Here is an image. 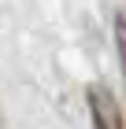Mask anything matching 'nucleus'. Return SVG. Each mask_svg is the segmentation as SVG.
Returning <instances> with one entry per match:
<instances>
[{
    "label": "nucleus",
    "mask_w": 126,
    "mask_h": 129,
    "mask_svg": "<svg viewBox=\"0 0 126 129\" xmlns=\"http://www.w3.org/2000/svg\"><path fill=\"white\" fill-rule=\"evenodd\" d=\"M115 44H119V63H122V74H126V15L115 19Z\"/></svg>",
    "instance_id": "nucleus-2"
},
{
    "label": "nucleus",
    "mask_w": 126,
    "mask_h": 129,
    "mask_svg": "<svg viewBox=\"0 0 126 129\" xmlns=\"http://www.w3.org/2000/svg\"><path fill=\"white\" fill-rule=\"evenodd\" d=\"M85 100H89V114H93V129H126L122 111L115 103V92L107 85H89Z\"/></svg>",
    "instance_id": "nucleus-1"
},
{
    "label": "nucleus",
    "mask_w": 126,
    "mask_h": 129,
    "mask_svg": "<svg viewBox=\"0 0 126 129\" xmlns=\"http://www.w3.org/2000/svg\"><path fill=\"white\" fill-rule=\"evenodd\" d=\"M0 129H4V114H0Z\"/></svg>",
    "instance_id": "nucleus-3"
}]
</instances>
